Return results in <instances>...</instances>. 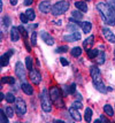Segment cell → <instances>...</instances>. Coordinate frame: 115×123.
I'll list each match as a JSON object with an SVG mask.
<instances>
[{
	"mask_svg": "<svg viewBox=\"0 0 115 123\" xmlns=\"http://www.w3.org/2000/svg\"><path fill=\"white\" fill-rule=\"evenodd\" d=\"M69 9V4H68V1H58L56 4L52 6V14L55 16L58 15H61V14H65L67 11Z\"/></svg>",
	"mask_w": 115,
	"mask_h": 123,
	"instance_id": "3",
	"label": "cell"
},
{
	"mask_svg": "<svg viewBox=\"0 0 115 123\" xmlns=\"http://www.w3.org/2000/svg\"><path fill=\"white\" fill-rule=\"evenodd\" d=\"M62 92H63V97L68 96V94H70V91H69V86H62Z\"/></svg>",
	"mask_w": 115,
	"mask_h": 123,
	"instance_id": "37",
	"label": "cell"
},
{
	"mask_svg": "<svg viewBox=\"0 0 115 123\" xmlns=\"http://www.w3.org/2000/svg\"><path fill=\"white\" fill-rule=\"evenodd\" d=\"M40 36H42V39L44 40L45 43L47 44V45H49V46H52L53 44H54V39H53V37L49 35V33H47V32L43 31L42 33H40Z\"/></svg>",
	"mask_w": 115,
	"mask_h": 123,
	"instance_id": "13",
	"label": "cell"
},
{
	"mask_svg": "<svg viewBox=\"0 0 115 123\" xmlns=\"http://www.w3.org/2000/svg\"><path fill=\"white\" fill-rule=\"evenodd\" d=\"M98 54H99V51L98 49H94V48H91V49H89L88 51L89 59H96Z\"/></svg>",
	"mask_w": 115,
	"mask_h": 123,
	"instance_id": "23",
	"label": "cell"
},
{
	"mask_svg": "<svg viewBox=\"0 0 115 123\" xmlns=\"http://www.w3.org/2000/svg\"><path fill=\"white\" fill-rule=\"evenodd\" d=\"M67 51H68V47H67V46H60V47H58V49H56L58 53H66Z\"/></svg>",
	"mask_w": 115,
	"mask_h": 123,
	"instance_id": "38",
	"label": "cell"
},
{
	"mask_svg": "<svg viewBox=\"0 0 115 123\" xmlns=\"http://www.w3.org/2000/svg\"><path fill=\"white\" fill-rule=\"evenodd\" d=\"M71 15L76 20H82L83 18V13H81V11H74L71 13Z\"/></svg>",
	"mask_w": 115,
	"mask_h": 123,
	"instance_id": "30",
	"label": "cell"
},
{
	"mask_svg": "<svg viewBox=\"0 0 115 123\" xmlns=\"http://www.w3.org/2000/svg\"><path fill=\"white\" fill-rule=\"evenodd\" d=\"M81 28H82V30L84 33H89V32L91 31V29H92V24L88 21L82 22V23H81Z\"/></svg>",
	"mask_w": 115,
	"mask_h": 123,
	"instance_id": "19",
	"label": "cell"
},
{
	"mask_svg": "<svg viewBox=\"0 0 115 123\" xmlns=\"http://www.w3.org/2000/svg\"><path fill=\"white\" fill-rule=\"evenodd\" d=\"M13 53H14V51L11 49V51H8V52H6L5 54H2V55H1L0 61H1V66H2V67L8 66V63H9V59H11V56L13 55Z\"/></svg>",
	"mask_w": 115,
	"mask_h": 123,
	"instance_id": "10",
	"label": "cell"
},
{
	"mask_svg": "<svg viewBox=\"0 0 115 123\" xmlns=\"http://www.w3.org/2000/svg\"><path fill=\"white\" fill-rule=\"evenodd\" d=\"M76 98H77V100H79V101H81V99H82V97H81V94H79L78 92H76Z\"/></svg>",
	"mask_w": 115,
	"mask_h": 123,
	"instance_id": "46",
	"label": "cell"
},
{
	"mask_svg": "<svg viewBox=\"0 0 115 123\" xmlns=\"http://www.w3.org/2000/svg\"><path fill=\"white\" fill-rule=\"evenodd\" d=\"M16 112L17 114H20V115H24L25 113H27V104L25 101L23 100L22 98H17L16 101Z\"/></svg>",
	"mask_w": 115,
	"mask_h": 123,
	"instance_id": "6",
	"label": "cell"
},
{
	"mask_svg": "<svg viewBox=\"0 0 115 123\" xmlns=\"http://www.w3.org/2000/svg\"><path fill=\"white\" fill-rule=\"evenodd\" d=\"M90 75L92 77V82L93 84H98L101 80V74H100V70L97 66H91L90 67Z\"/></svg>",
	"mask_w": 115,
	"mask_h": 123,
	"instance_id": "5",
	"label": "cell"
},
{
	"mask_svg": "<svg viewBox=\"0 0 115 123\" xmlns=\"http://www.w3.org/2000/svg\"><path fill=\"white\" fill-rule=\"evenodd\" d=\"M2 22H4V27L5 28H8L9 25L12 24V20H11V17L9 16H4V18H2Z\"/></svg>",
	"mask_w": 115,
	"mask_h": 123,
	"instance_id": "31",
	"label": "cell"
},
{
	"mask_svg": "<svg viewBox=\"0 0 115 123\" xmlns=\"http://www.w3.org/2000/svg\"><path fill=\"white\" fill-rule=\"evenodd\" d=\"M18 30H20V33H21V35L23 36V38H24V39H27V38H28L27 30H25V29H24L22 25H20V27H18Z\"/></svg>",
	"mask_w": 115,
	"mask_h": 123,
	"instance_id": "35",
	"label": "cell"
},
{
	"mask_svg": "<svg viewBox=\"0 0 115 123\" xmlns=\"http://www.w3.org/2000/svg\"><path fill=\"white\" fill-rule=\"evenodd\" d=\"M81 39V33L79 32H73L70 35H66V36H63V40H66V42H77V40H79Z\"/></svg>",
	"mask_w": 115,
	"mask_h": 123,
	"instance_id": "12",
	"label": "cell"
},
{
	"mask_svg": "<svg viewBox=\"0 0 115 123\" xmlns=\"http://www.w3.org/2000/svg\"><path fill=\"white\" fill-rule=\"evenodd\" d=\"M114 60H115V58H114Z\"/></svg>",
	"mask_w": 115,
	"mask_h": 123,
	"instance_id": "51",
	"label": "cell"
},
{
	"mask_svg": "<svg viewBox=\"0 0 115 123\" xmlns=\"http://www.w3.org/2000/svg\"><path fill=\"white\" fill-rule=\"evenodd\" d=\"M51 9H52V7H51V5H49L48 1H42V2L39 4V11L42 12V13L47 14Z\"/></svg>",
	"mask_w": 115,
	"mask_h": 123,
	"instance_id": "15",
	"label": "cell"
},
{
	"mask_svg": "<svg viewBox=\"0 0 115 123\" xmlns=\"http://www.w3.org/2000/svg\"><path fill=\"white\" fill-rule=\"evenodd\" d=\"M93 43H94V37H93V36H90V37H88L84 42H83V48L86 49V51L91 49Z\"/></svg>",
	"mask_w": 115,
	"mask_h": 123,
	"instance_id": "16",
	"label": "cell"
},
{
	"mask_svg": "<svg viewBox=\"0 0 115 123\" xmlns=\"http://www.w3.org/2000/svg\"><path fill=\"white\" fill-rule=\"evenodd\" d=\"M70 54L73 55V56H79L81 54H82V48L81 47H74V48H71V51H70Z\"/></svg>",
	"mask_w": 115,
	"mask_h": 123,
	"instance_id": "25",
	"label": "cell"
},
{
	"mask_svg": "<svg viewBox=\"0 0 115 123\" xmlns=\"http://www.w3.org/2000/svg\"><path fill=\"white\" fill-rule=\"evenodd\" d=\"M31 45H32V46H36V45H37V32L36 31L32 32V35H31Z\"/></svg>",
	"mask_w": 115,
	"mask_h": 123,
	"instance_id": "33",
	"label": "cell"
},
{
	"mask_svg": "<svg viewBox=\"0 0 115 123\" xmlns=\"http://www.w3.org/2000/svg\"><path fill=\"white\" fill-rule=\"evenodd\" d=\"M75 6L78 11H81L82 13H86L88 12V5L84 2V1H76L75 2Z\"/></svg>",
	"mask_w": 115,
	"mask_h": 123,
	"instance_id": "18",
	"label": "cell"
},
{
	"mask_svg": "<svg viewBox=\"0 0 115 123\" xmlns=\"http://www.w3.org/2000/svg\"><path fill=\"white\" fill-rule=\"evenodd\" d=\"M100 120H101V121H105V122H107V121H108V120L105 117V116H100Z\"/></svg>",
	"mask_w": 115,
	"mask_h": 123,
	"instance_id": "48",
	"label": "cell"
},
{
	"mask_svg": "<svg viewBox=\"0 0 115 123\" xmlns=\"http://www.w3.org/2000/svg\"><path fill=\"white\" fill-rule=\"evenodd\" d=\"M18 39H20V30H18V28L13 27L11 29V40L16 43Z\"/></svg>",
	"mask_w": 115,
	"mask_h": 123,
	"instance_id": "14",
	"label": "cell"
},
{
	"mask_svg": "<svg viewBox=\"0 0 115 123\" xmlns=\"http://www.w3.org/2000/svg\"><path fill=\"white\" fill-rule=\"evenodd\" d=\"M21 89H22V91L24 92L25 94H28V96H31L33 93L32 86L30 85V84H28V83H23L22 86H21Z\"/></svg>",
	"mask_w": 115,
	"mask_h": 123,
	"instance_id": "17",
	"label": "cell"
},
{
	"mask_svg": "<svg viewBox=\"0 0 115 123\" xmlns=\"http://www.w3.org/2000/svg\"><path fill=\"white\" fill-rule=\"evenodd\" d=\"M33 0H24V5L25 6H30L31 4H32Z\"/></svg>",
	"mask_w": 115,
	"mask_h": 123,
	"instance_id": "44",
	"label": "cell"
},
{
	"mask_svg": "<svg viewBox=\"0 0 115 123\" xmlns=\"http://www.w3.org/2000/svg\"><path fill=\"white\" fill-rule=\"evenodd\" d=\"M49 96H51V99L52 101H54L55 104H58L59 107H62L63 106V101H62V94L60 92V89L56 87V86H52L49 89Z\"/></svg>",
	"mask_w": 115,
	"mask_h": 123,
	"instance_id": "4",
	"label": "cell"
},
{
	"mask_svg": "<svg viewBox=\"0 0 115 123\" xmlns=\"http://www.w3.org/2000/svg\"><path fill=\"white\" fill-rule=\"evenodd\" d=\"M5 99H6V101L9 102V104L16 101V99H15V97H14V94H13V93H7V94L5 96Z\"/></svg>",
	"mask_w": 115,
	"mask_h": 123,
	"instance_id": "28",
	"label": "cell"
},
{
	"mask_svg": "<svg viewBox=\"0 0 115 123\" xmlns=\"http://www.w3.org/2000/svg\"><path fill=\"white\" fill-rule=\"evenodd\" d=\"M29 77H30L31 82H32L33 84H36V85L39 84V83H40V80H42V75H40V73H39L38 70H36V69L30 70Z\"/></svg>",
	"mask_w": 115,
	"mask_h": 123,
	"instance_id": "7",
	"label": "cell"
},
{
	"mask_svg": "<svg viewBox=\"0 0 115 123\" xmlns=\"http://www.w3.org/2000/svg\"><path fill=\"white\" fill-rule=\"evenodd\" d=\"M40 105L45 113H49L52 111V99L49 96V91L44 89L40 93Z\"/></svg>",
	"mask_w": 115,
	"mask_h": 123,
	"instance_id": "2",
	"label": "cell"
},
{
	"mask_svg": "<svg viewBox=\"0 0 115 123\" xmlns=\"http://www.w3.org/2000/svg\"><path fill=\"white\" fill-rule=\"evenodd\" d=\"M103 35H104V37L106 38V40H107L108 43L115 44V35L110 31L108 28H106V27L103 28Z\"/></svg>",
	"mask_w": 115,
	"mask_h": 123,
	"instance_id": "9",
	"label": "cell"
},
{
	"mask_svg": "<svg viewBox=\"0 0 115 123\" xmlns=\"http://www.w3.org/2000/svg\"><path fill=\"white\" fill-rule=\"evenodd\" d=\"M86 1H90V0H86Z\"/></svg>",
	"mask_w": 115,
	"mask_h": 123,
	"instance_id": "50",
	"label": "cell"
},
{
	"mask_svg": "<svg viewBox=\"0 0 115 123\" xmlns=\"http://www.w3.org/2000/svg\"><path fill=\"white\" fill-rule=\"evenodd\" d=\"M69 114H70V116L73 117V120H74V121H77V122L82 121V115L79 114V112L77 111L76 107L71 106V107L69 108Z\"/></svg>",
	"mask_w": 115,
	"mask_h": 123,
	"instance_id": "11",
	"label": "cell"
},
{
	"mask_svg": "<svg viewBox=\"0 0 115 123\" xmlns=\"http://www.w3.org/2000/svg\"><path fill=\"white\" fill-rule=\"evenodd\" d=\"M4 98H5V94L4 93H0V100H2Z\"/></svg>",
	"mask_w": 115,
	"mask_h": 123,
	"instance_id": "49",
	"label": "cell"
},
{
	"mask_svg": "<svg viewBox=\"0 0 115 123\" xmlns=\"http://www.w3.org/2000/svg\"><path fill=\"white\" fill-rule=\"evenodd\" d=\"M15 73H16L17 77L21 80H25V68L23 67V64L21 62H17L15 66Z\"/></svg>",
	"mask_w": 115,
	"mask_h": 123,
	"instance_id": "8",
	"label": "cell"
},
{
	"mask_svg": "<svg viewBox=\"0 0 115 123\" xmlns=\"http://www.w3.org/2000/svg\"><path fill=\"white\" fill-rule=\"evenodd\" d=\"M94 86H96V89H97L99 92L106 93V91H107V89H106V86L104 85V83H103V82H100V83H98V84H94Z\"/></svg>",
	"mask_w": 115,
	"mask_h": 123,
	"instance_id": "26",
	"label": "cell"
},
{
	"mask_svg": "<svg viewBox=\"0 0 115 123\" xmlns=\"http://www.w3.org/2000/svg\"><path fill=\"white\" fill-rule=\"evenodd\" d=\"M77 29H78V24H77V23H73V22H71L70 24L68 25V30H74V31L76 32Z\"/></svg>",
	"mask_w": 115,
	"mask_h": 123,
	"instance_id": "36",
	"label": "cell"
},
{
	"mask_svg": "<svg viewBox=\"0 0 115 123\" xmlns=\"http://www.w3.org/2000/svg\"><path fill=\"white\" fill-rule=\"evenodd\" d=\"M24 13H25V15L28 16L29 21H33V20L36 18V14H35V12H33V9H31V8H29V9H27V11L24 12Z\"/></svg>",
	"mask_w": 115,
	"mask_h": 123,
	"instance_id": "22",
	"label": "cell"
},
{
	"mask_svg": "<svg viewBox=\"0 0 115 123\" xmlns=\"http://www.w3.org/2000/svg\"><path fill=\"white\" fill-rule=\"evenodd\" d=\"M8 84H15V78L14 77H8Z\"/></svg>",
	"mask_w": 115,
	"mask_h": 123,
	"instance_id": "43",
	"label": "cell"
},
{
	"mask_svg": "<svg viewBox=\"0 0 115 123\" xmlns=\"http://www.w3.org/2000/svg\"><path fill=\"white\" fill-rule=\"evenodd\" d=\"M84 118H85L86 122H91V118H92V109L91 108H85Z\"/></svg>",
	"mask_w": 115,
	"mask_h": 123,
	"instance_id": "21",
	"label": "cell"
},
{
	"mask_svg": "<svg viewBox=\"0 0 115 123\" xmlns=\"http://www.w3.org/2000/svg\"><path fill=\"white\" fill-rule=\"evenodd\" d=\"M8 118L9 117L7 116V114L1 109V111H0V122L1 123H7L8 122Z\"/></svg>",
	"mask_w": 115,
	"mask_h": 123,
	"instance_id": "27",
	"label": "cell"
},
{
	"mask_svg": "<svg viewBox=\"0 0 115 123\" xmlns=\"http://www.w3.org/2000/svg\"><path fill=\"white\" fill-rule=\"evenodd\" d=\"M17 4V0H11V5L12 6H15Z\"/></svg>",
	"mask_w": 115,
	"mask_h": 123,
	"instance_id": "47",
	"label": "cell"
},
{
	"mask_svg": "<svg viewBox=\"0 0 115 123\" xmlns=\"http://www.w3.org/2000/svg\"><path fill=\"white\" fill-rule=\"evenodd\" d=\"M5 113L7 114V116L9 118L13 117V115H14V111H13V108L9 107V106H7V107L5 108Z\"/></svg>",
	"mask_w": 115,
	"mask_h": 123,
	"instance_id": "32",
	"label": "cell"
},
{
	"mask_svg": "<svg viewBox=\"0 0 115 123\" xmlns=\"http://www.w3.org/2000/svg\"><path fill=\"white\" fill-rule=\"evenodd\" d=\"M105 53L104 52H101V53H99L98 55H97V58H96V62L98 64H104L105 63Z\"/></svg>",
	"mask_w": 115,
	"mask_h": 123,
	"instance_id": "24",
	"label": "cell"
},
{
	"mask_svg": "<svg viewBox=\"0 0 115 123\" xmlns=\"http://www.w3.org/2000/svg\"><path fill=\"white\" fill-rule=\"evenodd\" d=\"M104 112H105V114H106L107 116H109V117H112V116L114 115V109H113L112 106L108 105V104H106L104 106Z\"/></svg>",
	"mask_w": 115,
	"mask_h": 123,
	"instance_id": "20",
	"label": "cell"
},
{
	"mask_svg": "<svg viewBox=\"0 0 115 123\" xmlns=\"http://www.w3.org/2000/svg\"><path fill=\"white\" fill-rule=\"evenodd\" d=\"M97 9L99 11V14H100L103 21H104L106 24L114 25L115 24V11L107 2L99 1L98 4H97Z\"/></svg>",
	"mask_w": 115,
	"mask_h": 123,
	"instance_id": "1",
	"label": "cell"
},
{
	"mask_svg": "<svg viewBox=\"0 0 115 123\" xmlns=\"http://www.w3.org/2000/svg\"><path fill=\"white\" fill-rule=\"evenodd\" d=\"M69 91H70L71 94H74V93H76V84L75 83H73L70 86H69Z\"/></svg>",
	"mask_w": 115,
	"mask_h": 123,
	"instance_id": "40",
	"label": "cell"
},
{
	"mask_svg": "<svg viewBox=\"0 0 115 123\" xmlns=\"http://www.w3.org/2000/svg\"><path fill=\"white\" fill-rule=\"evenodd\" d=\"M73 106H74V107H76L77 109H79V108L83 107L82 102L79 101V100H77V101H74V102H73Z\"/></svg>",
	"mask_w": 115,
	"mask_h": 123,
	"instance_id": "39",
	"label": "cell"
},
{
	"mask_svg": "<svg viewBox=\"0 0 115 123\" xmlns=\"http://www.w3.org/2000/svg\"><path fill=\"white\" fill-rule=\"evenodd\" d=\"M107 4L115 11V0H107Z\"/></svg>",
	"mask_w": 115,
	"mask_h": 123,
	"instance_id": "42",
	"label": "cell"
},
{
	"mask_svg": "<svg viewBox=\"0 0 115 123\" xmlns=\"http://www.w3.org/2000/svg\"><path fill=\"white\" fill-rule=\"evenodd\" d=\"M20 20H21V22L24 23V24L29 22V18H28V16L25 15V13H21V14H20Z\"/></svg>",
	"mask_w": 115,
	"mask_h": 123,
	"instance_id": "34",
	"label": "cell"
},
{
	"mask_svg": "<svg viewBox=\"0 0 115 123\" xmlns=\"http://www.w3.org/2000/svg\"><path fill=\"white\" fill-rule=\"evenodd\" d=\"M1 83H2V84H5V83H8V77H2V80H1Z\"/></svg>",
	"mask_w": 115,
	"mask_h": 123,
	"instance_id": "45",
	"label": "cell"
},
{
	"mask_svg": "<svg viewBox=\"0 0 115 123\" xmlns=\"http://www.w3.org/2000/svg\"><path fill=\"white\" fill-rule=\"evenodd\" d=\"M25 67H27V69L30 71V70H32V59L30 58V56H27L25 58Z\"/></svg>",
	"mask_w": 115,
	"mask_h": 123,
	"instance_id": "29",
	"label": "cell"
},
{
	"mask_svg": "<svg viewBox=\"0 0 115 123\" xmlns=\"http://www.w3.org/2000/svg\"><path fill=\"white\" fill-rule=\"evenodd\" d=\"M60 62L62 66H68L69 64V62H68V60L65 59V58H60Z\"/></svg>",
	"mask_w": 115,
	"mask_h": 123,
	"instance_id": "41",
	"label": "cell"
}]
</instances>
